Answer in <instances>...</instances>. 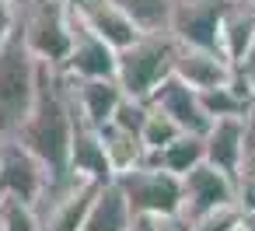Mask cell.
I'll use <instances>...</instances> for the list:
<instances>
[{
  "instance_id": "cell-1",
  "label": "cell",
  "mask_w": 255,
  "mask_h": 231,
  "mask_svg": "<svg viewBox=\"0 0 255 231\" xmlns=\"http://www.w3.org/2000/svg\"><path fill=\"white\" fill-rule=\"evenodd\" d=\"M77 130V109H74V91H70V77L63 70L42 67L39 74V91H35V105L28 112V119L21 123V130L14 133V140H21L53 175V182H67L70 179V140Z\"/></svg>"
},
{
  "instance_id": "cell-2",
  "label": "cell",
  "mask_w": 255,
  "mask_h": 231,
  "mask_svg": "<svg viewBox=\"0 0 255 231\" xmlns=\"http://www.w3.org/2000/svg\"><path fill=\"white\" fill-rule=\"evenodd\" d=\"M18 35L42 67L63 70L74 46V7L70 0H21Z\"/></svg>"
},
{
  "instance_id": "cell-3",
  "label": "cell",
  "mask_w": 255,
  "mask_h": 231,
  "mask_svg": "<svg viewBox=\"0 0 255 231\" xmlns=\"http://www.w3.org/2000/svg\"><path fill=\"white\" fill-rule=\"evenodd\" d=\"M39 74L42 63L32 56V49L14 28V35L0 49V140L14 137L28 119L39 91Z\"/></svg>"
},
{
  "instance_id": "cell-4",
  "label": "cell",
  "mask_w": 255,
  "mask_h": 231,
  "mask_svg": "<svg viewBox=\"0 0 255 231\" xmlns=\"http://www.w3.org/2000/svg\"><path fill=\"white\" fill-rule=\"evenodd\" d=\"M175 53L178 42L171 35H140L133 46L119 49L116 84L123 88L126 98L147 102L157 91V84L175 74Z\"/></svg>"
},
{
  "instance_id": "cell-5",
  "label": "cell",
  "mask_w": 255,
  "mask_h": 231,
  "mask_svg": "<svg viewBox=\"0 0 255 231\" xmlns=\"http://www.w3.org/2000/svg\"><path fill=\"white\" fill-rule=\"evenodd\" d=\"M116 186L123 189L133 217H157V221H178L182 214V179L164 168H133L116 175Z\"/></svg>"
},
{
  "instance_id": "cell-6",
  "label": "cell",
  "mask_w": 255,
  "mask_h": 231,
  "mask_svg": "<svg viewBox=\"0 0 255 231\" xmlns=\"http://www.w3.org/2000/svg\"><path fill=\"white\" fill-rule=\"evenodd\" d=\"M53 186L49 168L14 137L0 140V196H18L39 210Z\"/></svg>"
},
{
  "instance_id": "cell-7",
  "label": "cell",
  "mask_w": 255,
  "mask_h": 231,
  "mask_svg": "<svg viewBox=\"0 0 255 231\" xmlns=\"http://www.w3.org/2000/svg\"><path fill=\"white\" fill-rule=\"evenodd\" d=\"M234 0H175L168 35L178 46L217 49L220 53V25Z\"/></svg>"
},
{
  "instance_id": "cell-8",
  "label": "cell",
  "mask_w": 255,
  "mask_h": 231,
  "mask_svg": "<svg viewBox=\"0 0 255 231\" xmlns=\"http://www.w3.org/2000/svg\"><path fill=\"white\" fill-rule=\"evenodd\" d=\"M227 203H238L234 179L203 161L199 168H192L182 179V214H178V224H189V221H196V217H203L210 210H220Z\"/></svg>"
},
{
  "instance_id": "cell-9",
  "label": "cell",
  "mask_w": 255,
  "mask_h": 231,
  "mask_svg": "<svg viewBox=\"0 0 255 231\" xmlns=\"http://www.w3.org/2000/svg\"><path fill=\"white\" fill-rule=\"evenodd\" d=\"M116 63H119V53L74 14V46L63 74L74 81H116Z\"/></svg>"
},
{
  "instance_id": "cell-10",
  "label": "cell",
  "mask_w": 255,
  "mask_h": 231,
  "mask_svg": "<svg viewBox=\"0 0 255 231\" xmlns=\"http://www.w3.org/2000/svg\"><path fill=\"white\" fill-rule=\"evenodd\" d=\"M147 102H150V109L164 112L168 119H175L182 133L206 137V130L213 126V119H210V116H206V109H203L199 91H196V88H189L185 81H178L175 74H171L168 81H161V84H157V91H154Z\"/></svg>"
},
{
  "instance_id": "cell-11",
  "label": "cell",
  "mask_w": 255,
  "mask_h": 231,
  "mask_svg": "<svg viewBox=\"0 0 255 231\" xmlns=\"http://www.w3.org/2000/svg\"><path fill=\"white\" fill-rule=\"evenodd\" d=\"M248 133H252V116L248 119H241V116H234V119H213V126L203 137L206 165H213L224 175L238 179L245 151H248Z\"/></svg>"
},
{
  "instance_id": "cell-12",
  "label": "cell",
  "mask_w": 255,
  "mask_h": 231,
  "mask_svg": "<svg viewBox=\"0 0 255 231\" xmlns=\"http://www.w3.org/2000/svg\"><path fill=\"white\" fill-rule=\"evenodd\" d=\"M175 77L185 81L189 88L203 91H217L227 88L234 81V63L217 53V49H192V46H178L175 53Z\"/></svg>"
},
{
  "instance_id": "cell-13",
  "label": "cell",
  "mask_w": 255,
  "mask_h": 231,
  "mask_svg": "<svg viewBox=\"0 0 255 231\" xmlns=\"http://www.w3.org/2000/svg\"><path fill=\"white\" fill-rule=\"evenodd\" d=\"M74 14L98 35V39H105L116 53L119 49H126V46H133L143 32L133 25V18L126 14V11H119L112 0H81V4H74Z\"/></svg>"
},
{
  "instance_id": "cell-14",
  "label": "cell",
  "mask_w": 255,
  "mask_h": 231,
  "mask_svg": "<svg viewBox=\"0 0 255 231\" xmlns=\"http://www.w3.org/2000/svg\"><path fill=\"white\" fill-rule=\"evenodd\" d=\"M70 175L81 179V182H91V186H109L116 182V168L105 154V144H102V133L98 130H88L77 123L74 130V140H70V161H67Z\"/></svg>"
},
{
  "instance_id": "cell-15",
  "label": "cell",
  "mask_w": 255,
  "mask_h": 231,
  "mask_svg": "<svg viewBox=\"0 0 255 231\" xmlns=\"http://www.w3.org/2000/svg\"><path fill=\"white\" fill-rule=\"evenodd\" d=\"M70 91H74V109H77V123L88 130H102L112 123L119 102L126 98L123 88L116 81H74L70 77Z\"/></svg>"
},
{
  "instance_id": "cell-16",
  "label": "cell",
  "mask_w": 255,
  "mask_h": 231,
  "mask_svg": "<svg viewBox=\"0 0 255 231\" xmlns=\"http://www.w3.org/2000/svg\"><path fill=\"white\" fill-rule=\"evenodd\" d=\"M129 228H133V210H129L123 189L116 182L98 186L95 200H91V207L84 214L81 231H129Z\"/></svg>"
},
{
  "instance_id": "cell-17",
  "label": "cell",
  "mask_w": 255,
  "mask_h": 231,
  "mask_svg": "<svg viewBox=\"0 0 255 231\" xmlns=\"http://www.w3.org/2000/svg\"><path fill=\"white\" fill-rule=\"evenodd\" d=\"M255 39V4H245V0H234L231 11L224 14V25H220V53L238 63L245 56V49L252 46Z\"/></svg>"
},
{
  "instance_id": "cell-18",
  "label": "cell",
  "mask_w": 255,
  "mask_h": 231,
  "mask_svg": "<svg viewBox=\"0 0 255 231\" xmlns=\"http://www.w3.org/2000/svg\"><path fill=\"white\" fill-rule=\"evenodd\" d=\"M102 133V144H105V154H109V161H112V168H116V175H123V172H133V168H143L147 165V158H150V151L143 147V140L136 137V133H126V130H119V126H102L98 130Z\"/></svg>"
},
{
  "instance_id": "cell-19",
  "label": "cell",
  "mask_w": 255,
  "mask_h": 231,
  "mask_svg": "<svg viewBox=\"0 0 255 231\" xmlns=\"http://www.w3.org/2000/svg\"><path fill=\"white\" fill-rule=\"evenodd\" d=\"M112 4L126 11L143 35H168L175 0H112Z\"/></svg>"
},
{
  "instance_id": "cell-20",
  "label": "cell",
  "mask_w": 255,
  "mask_h": 231,
  "mask_svg": "<svg viewBox=\"0 0 255 231\" xmlns=\"http://www.w3.org/2000/svg\"><path fill=\"white\" fill-rule=\"evenodd\" d=\"M206 161V147H203V137L196 133H182L175 144H168L164 151H157V165L178 179H185L192 168H199Z\"/></svg>"
},
{
  "instance_id": "cell-21",
  "label": "cell",
  "mask_w": 255,
  "mask_h": 231,
  "mask_svg": "<svg viewBox=\"0 0 255 231\" xmlns=\"http://www.w3.org/2000/svg\"><path fill=\"white\" fill-rule=\"evenodd\" d=\"M0 231H42V217L18 196H0Z\"/></svg>"
},
{
  "instance_id": "cell-22",
  "label": "cell",
  "mask_w": 255,
  "mask_h": 231,
  "mask_svg": "<svg viewBox=\"0 0 255 231\" xmlns=\"http://www.w3.org/2000/svg\"><path fill=\"white\" fill-rule=\"evenodd\" d=\"M178 137H182L178 123H175V119H168L164 112L150 109V116H147V123H143V130H140V140H143V147L157 154V151H164L168 144H175Z\"/></svg>"
},
{
  "instance_id": "cell-23",
  "label": "cell",
  "mask_w": 255,
  "mask_h": 231,
  "mask_svg": "<svg viewBox=\"0 0 255 231\" xmlns=\"http://www.w3.org/2000/svg\"><path fill=\"white\" fill-rule=\"evenodd\" d=\"M147 116H150V102L123 98V102H119V109H116V116H112V126H119V130H126V133H136V137H140V130H143V123H147Z\"/></svg>"
},
{
  "instance_id": "cell-24",
  "label": "cell",
  "mask_w": 255,
  "mask_h": 231,
  "mask_svg": "<svg viewBox=\"0 0 255 231\" xmlns=\"http://www.w3.org/2000/svg\"><path fill=\"white\" fill-rule=\"evenodd\" d=\"M14 28H18V7L7 4V0H0V49L14 35Z\"/></svg>"
},
{
  "instance_id": "cell-25",
  "label": "cell",
  "mask_w": 255,
  "mask_h": 231,
  "mask_svg": "<svg viewBox=\"0 0 255 231\" xmlns=\"http://www.w3.org/2000/svg\"><path fill=\"white\" fill-rule=\"evenodd\" d=\"M234 74H238V77H241V81L255 91V39H252V46L245 49V56L234 63Z\"/></svg>"
},
{
  "instance_id": "cell-26",
  "label": "cell",
  "mask_w": 255,
  "mask_h": 231,
  "mask_svg": "<svg viewBox=\"0 0 255 231\" xmlns=\"http://www.w3.org/2000/svg\"><path fill=\"white\" fill-rule=\"evenodd\" d=\"M241 231H255V210H245L241 214Z\"/></svg>"
},
{
  "instance_id": "cell-27",
  "label": "cell",
  "mask_w": 255,
  "mask_h": 231,
  "mask_svg": "<svg viewBox=\"0 0 255 231\" xmlns=\"http://www.w3.org/2000/svg\"><path fill=\"white\" fill-rule=\"evenodd\" d=\"M7 4H14V7H18V4H21V0H7Z\"/></svg>"
},
{
  "instance_id": "cell-28",
  "label": "cell",
  "mask_w": 255,
  "mask_h": 231,
  "mask_svg": "<svg viewBox=\"0 0 255 231\" xmlns=\"http://www.w3.org/2000/svg\"><path fill=\"white\" fill-rule=\"evenodd\" d=\"M245 4H255V0H245Z\"/></svg>"
},
{
  "instance_id": "cell-29",
  "label": "cell",
  "mask_w": 255,
  "mask_h": 231,
  "mask_svg": "<svg viewBox=\"0 0 255 231\" xmlns=\"http://www.w3.org/2000/svg\"><path fill=\"white\" fill-rule=\"evenodd\" d=\"M252 123H255V112H252Z\"/></svg>"
},
{
  "instance_id": "cell-30",
  "label": "cell",
  "mask_w": 255,
  "mask_h": 231,
  "mask_svg": "<svg viewBox=\"0 0 255 231\" xmlns=\"http://www.w3.org/2000/svg\"><path fill=\"white\" fill-rule=\"evenodd\" d=\"M234 231H241V228H234Z\"/></svg>"
}]
</instances>
